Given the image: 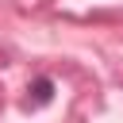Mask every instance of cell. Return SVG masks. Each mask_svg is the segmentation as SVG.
Returning <instances> with one entry per match:
<instances>
[{
    "mask_svg": "<svg viewBox=\"0 0 123 123\" xmlns=\"http://www.w3.org/2000/svg\"><path fill=\"white\" fill-rule=\"evenodd\" d=\"M31 92H35V104H46V100L54 96V81H50V77H38Z\"/></svg>",
    "mask_w": 123,
    "mask_h": 123,
    "instance_id": "obj_1",
    "label": "cell"
}]
</instances>
